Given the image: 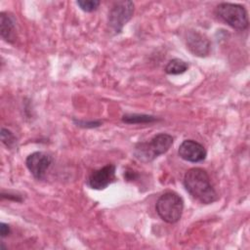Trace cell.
Returning a JSON list of instances; mask_svg holds the SVG:
<instances>
[{"instance_id": "cell-1", "label": "cell", "mask_w": 250, "mask_h": 250, "mask_svg": "<svg viewBox=\"0 0 250 250\" xmlns=\"http://www.w3.org/2000/svg\"><path fill=\"white\" fill-rule=\"evenodd\" d=\"M187 191L202 204H210L218 199V193L211 185L209 175L202 168H191L184 177Z\"/></svg>"}, {"instance_id": "cell-2", "label": "cell", "mask_w": 250, "mask_h": 250, "mask_svg": "<svg viewBox=\"0 0 250 250\" xmlns=\"http://www.w3.org/2000/svg\"><path fill=\"white\" fill-rule=\"evenodd\" d=\"M173 143L174 138L171 135L160 133L153 136L148 142L138 143L134 148V155L141 162H150L167 152Z\"/></svg>"}, {"instance_id": "cell-3", "label": "cell", "mask_w": 250, "mask_h": 250, "mask_svg": "<svg viewBox=\"0 0 250 250\" xmlns=\"http://www.w3.org/2000/svg\"><path fill=\"white\" fill-rule=\"evenodd\" d=\"M158 216L168 224L177 223L183 214L184 200L174 191H167L160 195L155 204Z\"/></svg>"}, {"instance_id": "cell-4", "label": "cell", "mask_w": 250, "mask_h": 250, "mask_svg": "<svg viewBox=\"0 0 250 250\" xmlns=\"http://www.w3.org/2000/svg\"><path fill=\"white\" fill-rule=\"evenodd\" d=\"M216 14L222 21L234 29L244 30L249 25L248 13L239 4L221 3L216 8Z\"/></svg>"}, {"instance_id": "cell-5", "label": "cell", "mask_w": 250, "mask_h": 250, "mask_svg": "<svg viewBox=\"0 0 250 250\" xmlns=\"http://www.w3.org/2000/svg\"><path fill=\"white\" fill-rule=\"evenodd\" d=\"M134 14V3L132 1H117L111 6L108 13L107 23L110 30L120 33L123 26L131 20Z\"/></svg>"}, {"instance_id": "cell-6", "label": "cell", "mask_w": 250, "mask_h": 250, "mask_svg": "<svg viewBox=\"0 0 250 250\" xmlns=\"http://www.w3.org/2000/svg\"><path fill=\"white\" fill-rule=\"evenodd\" d=\"M52 162L53 158L50 154L43 151H35L26 157L25 165L35 179L42 180L44 179Z\"/></svg>"}, {"instance_id": "cell-7", "label": "cell", "mask_w": 250, "mask_h": 250, "mask_svg": "<svg viewBox=\"0 0 250 250\" xmlns=\"http://www.w3.org/2000/svg\"><path fill=\"white\" fill-rule=\"evenodd\" d=\"M115 166L107 164L91 173L88 178V185L94 189H104L115 181Z\"/></svg>"}, {"instance_id": "cell-8", "label": "cell", "mask_w": 250, "mask_h": 250, "mask_svg": "<svg viewBox=\"0 0 250 250\" xmlns=\"http://www.w3.org/2000/svg\"><path fill=\"white\" fill-rule=\"evenodd\" d=\"M178 153L181 158L188 162H201L207 155L205 147L193 140L183 141L179 146Z\"/></svg>"}, {"instance_id": "cell-9", "label": "cell", "mask_w": 250, "mask_h": 250, "mask_svg": "<svg viewBox=\"0 0 250 250\" xmlns=\"http://www.w3.org/2000/svg\"><path fill=\"white\" fill-rule=\"evenodd\" d=\"M188 49L197 57H206L210 52V41L202 33L196 30L188 31L186 37Z\"/></svg>"}, {"instance_id": "cell-10", "label": "cell", "mask_w": 250, "mask_h": 250, "mask_svg": "<svg viewBox=\"0 0 250 250\" xmlns=\"http://www.w3.org/2000/svg\"><path fill=\"white\" fill-rule=\"evenodd\" d=\"M0 33L1 37L9 43L16 40V23L12 16L2 12L0 14Z\"/></svg>"}, {"instance_id": "cell-11", "label": "cell", "mask_w": 250, "mask_h": 250, "mask_svg": "<svg viewBox=\"0 0 250 250\" xmlns=\"http://www.w3.org/2000/svg\"><path fill=\"white\" fill-rule=\"evenodd\" d=\"M188 68V63L181 59H173L168 62L165 66V72L170 75H178L186 72Z\"/></svg>"}, {"instance_id": "cell-12", "label": "cell", "mask_w": 250, "mask_h": 250, "mask_svg": "<svg viewBox=\"0 0 250 250\" xmlns=\"http://www.w3.org/2000/svg\"><path fill=\"white\" fill-rule=\"evenodd\" d=\"M158 118L153 115L148 114H124L122 116V121L127 124H144V123H152L157 121Z\"/></svg>"}, {"instance_id": "cell-13", "label": "cell", "mask_w": 250, "mask_h": 250, "mask_svg": "<svg viewBox=\"0 0 250 250\" xmlns=\"http://www.w3.org/2000/svg\"><path fill=\"white\" fill-rule=\"evenodd\" d=\"M100 1L98 0H78L76 2V4L80 7V9L84 12L90 13L93 12L95 10H97V8L100 5Z\"/></svg>"}, {"instance_id": "cell-14", "label": "cell", "mask_w": 250, "mask_h": 250, "mask_svg": "<svg viewBox=\"0 0 250 250\" xmlns=\"http://www.w3.org/2000/svg\"><path fill=\"white\" fill-rule=\"evenodd\" d=\"M1 141L7 147L11 148L15 146L17 140H16L15 135L10 130L2 128L1 129Z\"/></svg>"}, {"instance_id": "cell-15", "label": "cell", "mask_w": 250, "mask_h": 250, "mask_svg": "<svg viewBox=\"0 0 250 250\" xmlns=\"http://www.w3.org/2000/svg\"><path fill=\"white\" fill-rule=\"evenodd\" d=\"M74 122L77 124V126L80 127H84V128H94V127H99L102 123L101 121H91V122H85V121H81V120H76L74 119Z\"/></svg>"}, {"instance_id": "cell-16", "label": "cell", "mask_w": 250, "mask_h": 250, "mask_svg": "<svg viewBox=\"0 0 250 250\" xmlns=\"http://www.w3.org/2000/svg\"><path fill=\"white\" fill-rule=\"evenodd\" d=\"M10 231H11V229H10L9 225H7L5 223L0 224V234H1L2 237L7 236L10 233Z\"/></svg>"}]
</instances>
